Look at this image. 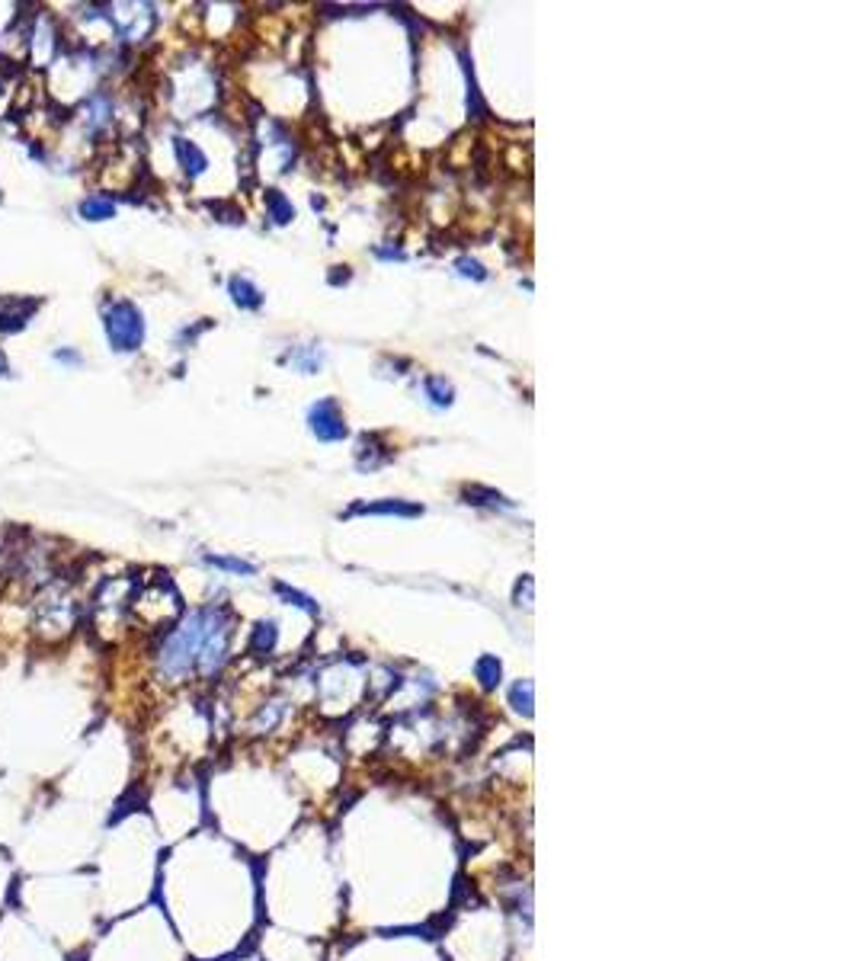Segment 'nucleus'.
Wrapping results in <instances>:
<instances>
[{"instance_id": "4", "label": "nucleus", "mask_w": 855, "mask_h": 961, "mask_svg": "<svg viewBox=\"0 0 855 961\" xmlns=\"http://www.w3.org/2000/svg\"><path fill=\"white\" fill-rule=\"evenodd\" d=\"M39 298L23 295H0V334H20L39 311Z\"/></svg>"}, {"instance_id": "6", "label": "nucleus", "mask_w": 855, "mask_h": 961, "mask_svg": "<svg viewBox=\"0 0 855 961\" xmlns=\"http://www.w3.org/2000/svg\"><path fill=\"white\" fill-rule=\"evenodd\" d=\"M173 151H177V161H180V167L189 173V177H199V173H205V167H209V157H205L189 138L173 141Z\"/></svg>"}, {"instance_id": "15", "label": "nucleus", "mask_w": 855, "mask_h": 961, "mask_svg": "<svg viewBox=\"0 0 855 961\" xmlns=\"http://www.w3.org/2000/svg\"><path fill=\"white\" fill-rule=\"evenodd\" d=\"M212 567H221V571H231V574H257V567H253L250 561H241V558H225V555H209L205 558Z\"/></svg>"}, {"instance_id": "19", "label": "nucleus", "mask_w": 855, "mask_h": 961, "mask_svg": "<svg viewBox=\"0 0 855 961\" xmlns=\"http://www.w3.org/2000/svg\"><path fill=\"white\" fill-rule=\"evenodd\" d=\"M7 372H10V362H7V353L0 350V378H4Z\"/></svg>"}, {"instance_id": "8", "label": "nucleus", "mask_w": 855, "mask_h": 961, "mask_svg": "<svg viewBox=\"0 0 855 961\" xmlns=\"http://www.w3.org/2000/svg\"><path fill=\"white\" fill-rule=\"evenodd\" d=\"M77 212H81L84 222H109V218L116 215V202L109 199V196H87L81 199V206H77Z\"/></svg>"}, {"instance_id": "12", "label": "nucleus", "mask_w": 855, "mask_h": 961, "mask_svg": "<svg viewBox=\"0 0 855 961\" xmlns=\"http://www.w3.org/2000/svg\"><path fill=\"white\" fill-rule=\"evenodd\" d=\"M474 673H478V680L484 689H494L500 683V660L497 657H481L478 664H474Z\"/></svg>"}, {"instance_id": "9", "label": "nucleus", "mask_w": 855, "mask_h": 961, "mask_svg": "<svg viewBox=\"0 0 855 961\" xmlns=\"http://www.w3.org/2000/svg\"><path fill=\"white\" fill-rule=\"evenodd\" d=\"M228 289H231V298H234V302L241 305V308H250V311H253V308H260V305H263L260 289L253 286V282L241 279V276H234V279L228 282Z\"/></svg>"}, {"instance_id": "10", "label": "nucleus", "mask_w": 855, "mask_h": 961, "mask_svg": "<svg viewBox=\"0 0 855 961\" xmlns=\"http://www.w3.org/2000/svg\"><path fill=\"white\" fill-rule=\"evenodd\" d=\"M276 622H260L257 625V632H253V641H250V651H257V654H269L276 648Z\"/></svg>"}, {"instance_id": "14", "label": "nucleus", "mask_w": 855, "mask_h": 961, "mask_svg": "<svg viewBox=\"0 0 855 961\" xmlns=\"http://www.w3.org/2000/svg\"><path fill=\"white\" fill-rule=\"evenodd\" d=\"M510 702H513V708H516V712L519 715H532V683L529 680H519L516 686H513V692H510Z\"/></svg>"}, {"instance_id": "17", "label": "nucleus", "mask_w": 855, "mask_h": 961, "mask_svg": "<svg viewBox=\"0 0 855 961\" xmlns=\"http://www.w3.org/2000/svg\"><path fill=\"white\" fill-rule=\"evenodd\" d=\"M458 270H462L465 276L484 279V270H481V263H474V260H458Z\"/></svg>"}, {"instance_id": "16", "label": "nucleus", "mask_w": 855, "mask_h": 961, "mask_svg": "<svg viewBox=\"0 0 855 961\" xmlns=\"http://www.w3.org/2000/svg\"><path fill=\"white\" fill-rule=\"evenodd\" d=\"M276 593H282V596H285V600H289V603H295V606H302V609L314 612V603L308 600V596H302V593L289 590V587H285V584H276Z\"/></svg>"}, {"instance_id": "3", "label": "nucleus", "mask_w": 855, "mask_h": 961, "mask_svg": "<svg viewBox=\"0 0 855 961\" xmlns=\"http://www.w3.org/2000/svg\"><path fill=\"white\" fill-rule=\"evenodd\" d=\"M308 423H311V433L324 439V443H340V439H346V423H343V414H340L334 398H324L314 404L308 414Z\"/></svg>"}, {"instance_id": "1", "label": "nucleus", "mask_w": 855, "mask_h": 961, "mask_svg": "<svg viewBox=\"0 0 855 961\" xmlns=\"http://www.w3.org/2000/svg\"><path fill=\"white\" fill-rule=\"evenodd\" d=\"M225 619L228 616L221 609H196L189 612L177 628H170L161 651H157V670H161V676L177 683V680H186L193 670H199L205 644H209L212 632Z\"/></svg>"}, {"instance_id": "7", "label": "nucleus", "mask_w": 855, "mask_h": 961, "mask_svg": "<svg viewBox=\"0 0 855 961\" xmlns=\"http://www.w3.org/2000/svg\"><path fill=\"white\" fill-rule=\"evenodd\" d=\"M353 513H369V516H420L423 507H414V503H404V500H385V503H362V507H353Z\"/></svg>"}, {"instance_id": "2", "label": "nucleus", "mask_w": 855, "mask_h": 961, "mask_svg": "<svg viewBox=\"0 0 855 961\" xmlns=\"http://www.w3.org/2000/svg\"><path fill=\"white\" fill-rule=\"evenodd\" d=\"M103 330L106 340L116 353H135L141 343H145V318L141 311L119 298V302H109L103 308Z\"/></svg>"}, {"instance_id": "13", "label": "nucleus", "mask_w": 855, "mask_h": 961, "mask_svg": "<svg viewBox=\"0 0 855 961\" xmlns=\"http://www.w3.org/2000/svg\"><path fill=\"white\" fill-rule=\"evenodd\" d=\"M266 206H269V212H273V218H276L279 225L292 222V218H295V209L289 206V202H285L282 193H276V189H269V193H266Z\"/></svg>"}, {"instance_id": "20", "label": "nucleus", "mask_w": 855, "mask_h": 961, "mask_svg": "<svg viewBox=\"0 0 855 961\" xmlns=\"http://www.w3.org/2000/svg\"><path fill=\"white\" fill-rule=\"evenodd\" d=\"M4 87H7V84H4V74H0V93H4Z\"/></svg>"}, {"instance_id": "18", "label": "nucleus", "mask_w": 855, "mask_h": 961, "mask_svg": "<svg viewBox=\"0 0 855 961\" xmlns=\"http://www.w3.org/2000/svg\"><path fill=\"white\" fill-rule=\"evenodd\" d=\"M55 359H58V362H68V366H81V353H74V350H58Z\"/></svg>"}, {"instance_id": "5", "label": "nucleus", "mask_w": 855, "mask_h": 961, "mask_svg": "<svg viewBox=\"0 0 855 961\" xmlns=\"http://www.w3.org/2000/svg\"><path fill=\"white\" fill-rule=\"evenodd\" d=\"M29 58H33V65L45 68L55 55V23L49 17H39L36 26L29 29Z\"/></svg>"}, {"instance_id": "11", "label": "nucleus", "mask_w": 855, "mask_h": 961, "mask_svg": "<svg viewBox=\"0 0 855 961\" xmlns=\"http://www.w3.org/2000/svg\"><path fill=\"white\" fill-rule=\"evenodd\" d=\"M426 395H430V401H433L436 407H449L455 391H452V385L446 382V378L430 375V378H426Z\"/></svg>"}]
</instances>
